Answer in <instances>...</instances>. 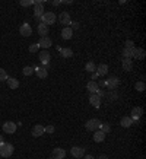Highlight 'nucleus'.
I'll list each match as a JSON object with an SVG mask.
<instances>
[{
  "label": "nucleus",
  "mask_w": 146,
  "mask_h": 159,
  "mask_svg": "<svg viewBox=\"0 0 146 159\" xmlns=\"http://www.w3.org/2000/svg\"><path fill=\"white\" fill-rule=\"evenodd\" d=\"M32 0H20V6H31Z\"/></svg>",
  "instance_id": "nucleus-34"
},
{
  "label": "nucleus",
  "mask_w": 146,
  "mask_h": 159,
  "mask_svg": "<svg viewBox=\"0 0 146 159\" xmlns=\"http://www.w3.org/2000/svg\"><path fill=\"white\" fill-rule=\"evenodd\" d=\"M145 56H146V53H145L143 48H134V53H133V57H134V59L143 60L145 59Z\"/></svg>",
  "instance_id": "nucleus-20"
},
{
  "label": "nucleus",
  "mask_w": 146,
  "mask_h": 159,
  "mask_svg": "<svg viewBox=\"0 0 146 159\" xmlns=\"http://www.w3.org/2000/svg\"><path fill=\"white\" fill-rule=\"evenodd\" d=\"M85 159H95V158H93L92 155H86V156H85Z\"/></svg>",
  "instance_id": "nucleus-39"
},
{
  "label": "nucleus",
  "mask_w": 146,
  "mask_h": 159,
  "mask_svg": "<svg viewBox=\"0 0 146 159\" xmlns=\"http://www.w3.org/2000/svg\"><path fill=\"white\" fill-rule=\"evenodd\" d=\"M95 73H97V74H98L100 78L105 76L107 73H108V66H107V64H102V63H101V64H98V66H97V70H95Z\"/></svg>",
  "instance_id": "nucleus-13"
},
{
  "label": "nucleus",
  "mask_w": 146,
  "mask_h": 159,
  "mask_svg": "<svg viewBox=\"0 0 146 159\" xmlns=\"http://www.w3.org/2000/svg\"><path fill=\"white\" fill-rule=\"evenodd\" d=\"M66 156V150L64 149H61V147H56L53 150V158L56 159H63Z\"/></svg>",
  "instance_id": "nucleus-15"
},
{
  "label": "nucleus",
  "mask_w": 146,
  "mask_h": 159,
  "mask_svg": "<svg viewBox=\"0 0 146 159\" xmlns=\"http://www.w3.org/2000/svg\"><path fill=\"white\" fill-rule=\"evenodd\" d=\"M72 35H73V29L70 27L64 28V29L61 31V38H63V40H70Z\"/></svg>",
  "instance_id": "nucleus-17"
},
{
  "label": "nucleus",
  "mask_w": 146,
  "mask_h": 159,
  "mask_svg": "<svg viewBox=\"0 0 146 159\" xmlns=\"http://www.w3.org/2000/svg\"><path fill=\"white\" fill-rule=\"evenodd\" d=\"M34 73H35V74H37L40 79H46L47 74H48V73H47V69H46V67H37Z\"/></svg>",
  "instance_id": "nucleus-19"
},
{
  "label": "nucleus",
  "mask_w": 146,
  "mask_h": 159,
  "mask_svg": "<svg viewBox=\"0 0 146 159\" xmlns=\"http://www.w3.org/2000/svg\"><path fill=\"white\" fill-rule=\"evenodd\" d=\"M7 86H9V89H18L19 88V80L15 79V78H7Z\"/></svg>",
  "instance_id": "nucleus-16"
},
{
  "label": "nucleus",
  "mask_w": 146,
  "mask_h": 159,
  "mask_svg": "<svg viewBox=\"0 0 146 159\" xmlns=\"http://www.w3.org/2000/svg\"><path fill=\"white\" fill-rule=\"evenodd\" d=\"M142 114H143V110L140 108V107H134L132 110V121L134 123V121H139V118L142 117Z\"/></svg>",
  "instance_id": "nucleus-9"
},
{
  "label": "nucleus",
  "mask_w": 146,
  "mask_h": 159,
  "mask_svg": "<svg viewBox=\"0 0 146 159\" xmlns=\"http://www.w3.org/2000/svg\"><path fill=\"white\" fill-rule=\"evenodd\" d=\"M38 34L41 35V38H42V37H47V34H48V27L44 25V23H40V25H38Z\"/></svg>",
  "instance_id": "nucleus-24"
},
{
  "label": "nucleus",
  "mask_w": 146,
  "mask_h": 159,
  "mask_svg": "<svg viewBox=\"0 0 146 159\" xmlns=\"http://www.w3.org/2000/svg\"><path fill=\"white\" fill-rule=\"evenodd\" d=\"M98 159H108V156H107V155H101Z\"/></svg>",
  "instance_id": "nucleus-40"
},
{
  "label": "nucleus",
  "mask_w": 146,
  "mask_h": 159,
  "mask_svg": "<svg viewBox=\"0 0 146 159\" xmlns=\"http://www.w3.org/2000/svg\"><path fill=\"white\" fill-rule=\"evenodd\" d=\"M93 140H95L97 143L104 142V140H105V133H102L101 130H97V132L93 133Z\"/></svg>",
  "instance_id": "nucleus-18"
},
{
  "label": "nucleus",
  "mask_w": 146,
  "mask_h": 159,
  "mask_svg": "<svg viewBox=\"0 0 146 159\" xmlns=\"http://www.w3.org/2000/svg\"><path fill=\"white\" fill-rule=\"evenodd\" d=\"M136 48V47H134ZM134 48H124V51H123V56H124V59H132L133 57V53H134Z\"/></svg>",
  "instance_id": "nucleus-27"
},
{
  "label": "nucleus",
  "mask_w": 146,
  "mask_h": 159,
  "mask_svg": "<svg viewBox=\"0 0 146 159\" xmlns=\"http://www.w3.org/2000/svg\"><path fill=\"white\" fill-rule=\"evenodd\" d=\"M123 69L126 72H130L133 69V63H132V59H123Z\"/></svg>",
  "instance_id": "nucleus-23"
},
{
  "label": "nucleus",
  "mask_w": 146,
  "mask_h": 159,
  "mask_svg": "<svg viewBox=\"0 0 146 159\" xmlns=\"http://www.w3.org/2000/svg\"><path fill=\"white\" fill-rule=\"evenodd\" d=\"M59 20L63 23V25H69L72 20H70V15L67 13V12H61V13L59 15Z\"/></svg>",
  "instance_id": "nucleus-14"
},
{
  "label": "nucleus",
  "mask_w": 146,
  "mask_h": 159,
  "mask_svg": "<svg viewBox=\"0 0 146 159\" xmlns=\"http://www.w3.org/2000/svg\"><path fill=\"white\" fill-rule=\"evenodd\" d=\"M70 153H72L73 158L80 159V158H83V156H85V147H80V146H75V147H72Z\"/></svg>",
  "instance_id": "nucleus-5"
},
{
  "label": "nucleus",
  "mask_w": 146,
  "mask_h": 159,
  "mask_svg": "<svg viewBox=\"0 0 146 159\" xmlns=\"http://www.w3.org/2000/svg\"><path fill=\"white\" fill-rule=\"evenodd\" d=\"M60 3H61V2H59V0H54V2H53V5H54V6H59Z\"/></svg>",
  "instance_id": "nucleus-38"
},
{
  "label": "nucleus",
  "mask_w": 146,
  "mask_h": 159,
  "mask_svg": "<svg viewBox=\"0 0 146 159\" xmlns=\"http://www.w3.org/2000/svg\"><path fill=\"white\" fill-rule=\"evenodd\" d=\"M46 133V128H44V126H41V124H35V126L32 127V136L34 137H40V136H42Z\"/></svg>",
  "instance_id": "nucleus-11"
},
{
  "label": "nucleus",
  "mask_w": 146,
  "mask_h": 159,
  "mask_svg": "<svg viewBox=\"0 0 146 159\" xmlns=\"http://www.w3.org/2000/svg\"><path fill=\"white\" fill-rule=\"evenodd\" d=\"M44 128H46V133H50V134L54 133V126H47V127H44Z\"/></svg>",
  "instance_id": "nucleus-36"
},
{
  "label": "nucleus",
  "mask_w": 146,
  "mask_h": 159,
  "mask_svg": "<svg viewBox=\"0 0 146 159\" xmlns=\"http://www.w3.org/2000/svg\"><path fill=\"white\" fill-rule=\"evenodd\" d=\"M134 88H136V91L143 92V91H145V88H146V85H145V82H137V83L134 85Z\"/></svg>",
  "instance_id": "nucleus-31"
},
{
  "label": "nucleus",
  "mask_w": 146,
  "mask_h": 159,
  "mask_svg": "<svg viewBox=\"0 0 146 159\" xmlns=\"http://www.w3.org/2000/svg\"><path fill=\"white\" fill-rule=\"evenodd\" d=\"M98 130H101L102 133H105V134H107V133L111 132V126H110L108 123H104V124L101 123V124H100V128H98Z\"/></svg>",
  "instance_id": "nucleus-26"
},
{
  "label": "nucleus",
  "mask_w": 146,
  "mask_h": 159,
  "mask_svg": "<svg viewBox=\"0 0 146 159\" xmlns=\"http://www.w3.org/2000/svg\"><path fill=\"white\" fill-rule=\"evenodd\" d=\"M12 155H13V146L10 145V143H6V142L0 143V156L9 158Z\"/></svg>",
  "instance_id": "nucleus-1"
},
{
  "label": "nucleus",
  "mask_w": 146,
  "mask_h": 159,
  "mask_svg": "<svg viewBox=\"0 0 146 159\" xmlns=\"http://www.w3.org/2000/svg\"><path fill=\"white\" fill-rule=\"evenodd\" d=\"M0 143H3V137L2 136H0Z\"/></svg>",
  "instance_id": "nucleus-41"
},
{
  "label": "nucleus",
  "mask_w": 146,
  "mask_h": 159,
  "mask_svg": "<svg viewBox=\"0 0 146 159\" xmlns=\"http://www.w3.org/2000/svg\"><path fill=\"white\" fill-rule=\"evenodd\" d=\"M85 69H86V72H89V73H95V70H97V66L93 64L92 61H89V63H86Z\"/></svg>",
  "instance_id": "nucleus-30"
},
{
  "label": "nucleus",
  "mask_w": 146,
  "mask_h": 159,
  "mask_svg": "<svg viewBox=\"0 0 146 159\" xmlns=\"http://www.w3.org/2000/svg\"><path fill=\"white\" fill-rule=\"evenodd\" d=\"M41 19V23H44V25H51V23H54L56 22V15L53 13V12H44V15L40 18Z\"/></svg>",
  "instance_id": "nucleus-2"
},
{
  "label": "nucleus",
  "mask_w": 146,
  "mask_h": 159,
  "mask_svg": "<svg viewBox=\"0 0 146 159\" xmlns=\"http://www.w3.org/2000/svg\"><path fill=\"white\" fill-rule=\"evenodd\" d=\"M3 132L7 133V134H13L16 132V124L12 123V121H6L5 124H3Z\"/></svg>",
  "instance_id": "nucleus-7"
},
{
  "label": "nucleus",
  "mask_w": 146,
  "mask_h": 159,
  "mask_svg": "<svg viewBox=\"0 0 146 159\" xmlns=\"http://www.w3.org/2000/svg\"><path fill=\"white\" fill-rule=\"evenodd\" d=\"M72 29H75V28H79V23H78V22H75V23H72Z\"/></svg>",
  "instance_id": "nucleus-37"
},
{
  "label": "nucleus",
  "mask_w": 146,
  "mask_h": 159,
  "mask_svg": "<svg viewBox=\"0 0 146 159\" xmlns=\"http://www.w3.org/2000/svg\"><path fill=\"white\" fill-rule=\"evenodd\" d=\"M89 102H91V105L92 107L100 108L101 107V96H98L97 93H91V95H89Z\"/></svg>",
  "instance_id": "nucleus-10"
},
{
  "label": "nucleus",
  "mask_w": 146,
  "mask_h": 159,
  "mask_svg": "<svg viewBox=\"0 0 146 159\" xmlns=\"http://www.w3.org/2000/svg\"><path fill=\"white\" fill-rule=\"evenodd\" d=\"M133 124V121L130 117H123L121 118V121H120V126L121 127H124V128H129V127Z\"/></svg>",
  "instance_id": "nucleus-22"
},
{
  "label": "nucleus",
  "mask_w": 146,
  "mask_h": 159,
  "mask_svg": "<svg viewBox=\"0 0 146 159\" xmlns=\"http://www.w3.org/2000/svg\"><path fill=\"white\" fill-rule=\"evenodd\" d=\"M124 48H134V42L132 40H127L126 41V47Z\"/></svg>",
  "instance_id": "nucleus-35"
},
{
  "label": "nucleus",
  "mask_w": 146,
  "mask_h": 159,
  "mask_svg": "<svg viewBox=\"0 0 146 159\" xmlns=\"http://www.w3.org/2000/svg\"><path fill=\"white\" fill-rule=\"evenodd\" d=\"M19 32L22 37H31L32 35V28L29 23H22L19 28Z\"/></svg>",
  "instance_id": "nucleus-6"
},
{
  "label": "nucleus",
  "mask_w": 146,
  "mask_h": 159,
  "mask_svg": "<svg viewBox=\"0 0 146 159\" xmlns=\"http://www.w3.org/2000/svg\"><path fill=\"white\" fill-rule=\"evenodd\" d=\"M38 57H40V61H41V63H42L44 66H47V64L50 63V60H51V54L48 53L47 50H42V51L40 53V56H38Z\"/></svg>",
  "instance_id": "nucleus-8"
},
{
  "label": "nucleus",
  "mask_w": 146,
  "mask_h": 159,
  "mask_svg": "<svg viewBox=\"0 0 146 159\" xmlns=\"http://www.w3.org/2000/svg\"><path fill=\"white\" fill-rule=\"evenodd\" d=\"M38 50H40V45H38V44H31V45H29V51H31V53H37Z\"/></svg>",
  "instance_id": "nucleus-33"
},
{
  "label": "nucleus",
  "mask_w": 146,
  "mask_h": 159,
  "mask_svg": "<svg viewBox=\"0 0 146 159\" xmlns=\"http://www.w3.org/2000/svg\"><path fill=\"white\" fill-rule=\"evenodd\" d=\"M60 53H61L63 57H72V56H73L72 48H61V50H60Z\"/></svg>",
  "instance_id": "nucleus-29"
},
{
  "label": "nucleus",
  "mask_w": 146,
  "mask_h": 159,
  "mask_svg": "<svg viewBox=\"0 0 146 159\" xmlns=\"http://www.w3.org/2000/svg\"><path fill=\"white\" fill-rule=\"evenodd\" d=\"M34 15H35V18L40 19L41 16L44 15V6H35L34 7Z\"/></svg>",
  "instance_id": "nucleus-25"
},
{
  "label": "nucleus",
  "mask_w": 146,
  "mask_h": 159,
  "mask_svg": "<svg viewBox=\"0 0 146 159\" xmlns=\"http://www.w3.org/2000/svg\"><path fill=\"white\" fill-rule=\"evenodd\" d=\"M7 73L5 72V69H0V82H5V80H7Z\"/></svg>",
  "instance_id": "nucleus-32"
},
{
  "label": "nucleus",
  "mask_w": 146,
  "mask_h": 159,
  "mask_svg": "<svg viewBox=\"0 0 146 159\" xmlns=\"http://www.w3.org/2000/svg\"><path fill=\"white\" fill-rule=\"evenodd\" d=\"M105 86L110 89V91H115L117 88L120 86V79L119 78H108L107 79V82H105Z\"/></svg>",
  "instance_id": "nucleus-4"
},
{
  "label": "nucleus",
  "mask_w": 146,
  "mask_h": 159,
  "mask_svg": "<svg viewBox=\"0 0 146 159\" xmlns=\"http://www.w3.org/2000/svg\"><path fill=\"white\" fill-rule=\"evenodd\" d=\"M86 89L89 91V93H95L97 91H98V83H97V82H93V80H91V82H88Z\"/></svg>",
  "instance_id": "nucleus-21"
},
{
  "label": "nucleus",
  "mask_w": 146,
  "mask_h": 159,
  "mask_svg": "<svg viewBox=\"0 0 146 159\" xmlns=\"http://www.w3.org/2000/svg\"><path fill=\"white\" fill-rule=\"evenodd\" d=\"M100 124H101V121L98 118H91L86 121L85 127H86L88 132H97V130L100 128Z\"/></svg>",
  "instance_id": "nucleus-3"
},
{
  "label": "nucleus",
  "mask_w": 146,
  "mask_h": 159,
  "mask_svg": "<svg viewBox=\"0 0 146 159\" xmlns=\"http://www.w3.org/2000/svg\"><path fill=\"white\" fill-rule=\"evenodd\" d=\"M51 159H56V158H51Z\"/></svg>",
  "instance_id": "nucleus-42"
},
{
  "label": "nucleus",
  "mask_w": 146,
  "mask_h": 159,
  "mask_svg": "<svg viewBox=\"0 0 146 159\" xmlns=\"http://www.w3.org/2000/svg\"><path fill=\"white\" fill-rule=\"evenodd\" d=\"M34 72H35V69H34L32 66H25L24 67V70H22V73H24L25 76H32Z\"/></svg>",
  "instance_id": "nucleus-28"
},
{
  "label": "nucleus",
  "mask_w": 146,
  "mask_h": 159,
  "mask_svg": "<svg viewBox=\"0 0 146 159\" xmlns=\"http://www.w3.org/2000/svg\"><path fill=\"white\" fill-rule=\"evenodd\" d=\"M38 45H40V48H44V50H47L48 47H51V44H53V41L50 40L48 37H42L38 42H37Z\"/></svg>",
  "instance_id": "nucleus-12"
}]
</instances>
